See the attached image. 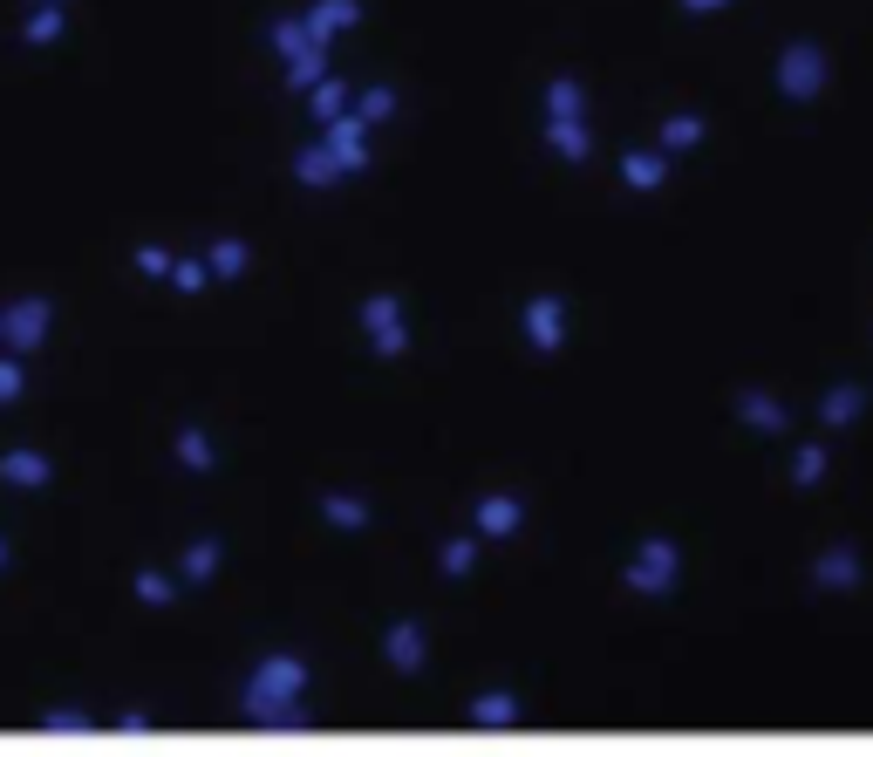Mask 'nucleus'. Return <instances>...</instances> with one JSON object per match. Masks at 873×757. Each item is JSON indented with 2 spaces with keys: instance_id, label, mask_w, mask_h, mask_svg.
<instances>
[{
  "instance_id": "1",
  "label": "nucleus",
  "mask_w": 873,
  "mask_h": 757,
  "mask_svg": "<svg viewBox=\"0 0 873 757\" xmlns=\"http://www.w3.org/2000/svg\"><path fill=\"white\" fill-rule=\"evenodd\" d=\"M301 689H307V662L301 655H266L253 682H246V717L253 723H287L301 710Z\"/></svg>"
},
{
  "instance_id": "2",
  "label": "nucleus",
  "mask_w": 873,
  "mask_h": 757,
  "mask_svg": "<svg viewBox=\"0 0 873 757\" xmlns=\"http://www.w3.org/2000/svg\"><path fill=\"white\" fill-rule=\"evenodd\" d=\"M362 321H369V341H376L382 355H403V341H410V328H403V307L389 301V294H376V301L362 307Z\"/></svg>"
},
{
  "instance_id": "3",
  "label": "nucleus",
  "mask_w": 873,
  "mask_h": 757,
  "mask_svg": "<svg viewBox=\"0 0 873 757\" xmlns=\"http://www.w3.org/2000/svg\"><path fill=\"white\" fill-rule=\"evenodd\" d=\"M48 321H55V307H48V301L7 307V348H35V341L48 335Z\"/></svg>"
},
{
  "instance_id": "4",
  "label": "nucleus",
  "mask_w": 873,
  "mask_h": 757,
  "mask_svg": "<svg viewBox=\"0 0 873 757\" xmlns=\"http://www.w3.org/2000/svg\"><path fill=\"white\" fill-rule=\"evenodd\" d=\"M362 130H369V123H362V116H348V110L328 123V157H335L342 171H362Z\"/></svg>"
},
{
  "instance_id": "5",
  "label": "nucleus",
  "mask_w": 873,
  "mask_h": 757,
  "mask_svg": "<svg viewBox=\"0 0 873 757\" xmlns=\"http://www.w3.org/2000/svg\"><path fill=\"white\" fill-rule=\"evenodd\" d=\"M355 14H362L355 0H321V7L307 14L301 28H307V35H314V41H328V35H335V28H355Z\"/></svg>"
},
{
  "instance_id": "6",
  "label": "nucleus",
  "mask_w": 873,
  "mask_h": 757,
  "mask_svg": "<svg viewBox=\"0 0 873 757\" xmlns=\"http://www.w3.org/2000/svg\"><path fill=\"white\" fill-rule=\"evenodd\" d=\"M382 648H389V662H396V669L410 676V669L423 662V628H417V621H396V628H389V642H382Z\"/></svg>"
},
{
  "instance_id": "7",
  "label": "nucleus",
  "mask_w": 873,
  "mask_h": 757,
  "mask_svg": "<svg viewBox=\"0 0 873 757\" xmlns=\"http://www.w3.org/2000/svg\"><path fill=\"white\" fill-rule=\"evenodd\" d=\"M0 478L35 492V485H48V457H35V451H7V457H0Z\"/></svg>"
},
{
  "instance_id": "8",
  "label": "nucleus",
  "mask_w": 873,
  "mask_h": 757,
  "mask_svg": "<svg viewBox=\"0 0 873 757\" xmlns=\"http://www.w3.org/2000/svg\"><path fill=\"white\" fill-rule=\"evenodd\" d=\"M526 335H532V348H553V341H560V301H532Z\"/></svg>"
},
{
  "instance_id": "9",
  "label": "nucleus",
  "mask_w": 873,
  "mask_h": 757,
  "mask_svg": "<svg viewBox=\"0 0 873 757\" xmlns=\"http://www.w3.org/2000/svg\"><path fill=\"white\" fill-rule=\"evenodd\" d=\"M342 178V164L328 157V144H314V151H301V185H335Z\"/></svg>"
},
{
  "instance_id": "10",
  "label": "nucleus",
  "mask_w": 873,
  "mask_h": 757,
  "mask_svg": "<svg viewBox=\"0 0 873 757\" xmlns=\"http://www.w3.org/2000/svg\"><path fill=\"white\" fill-rule=\"evenodd\" d=\"M342 110H348V82L321 76V82H314V116H321V123H335Z\"/></svg>"
},
{
  "instance_id": "11",
  "label": "nucleus",
  "mask_w": 873,
  "mask_h": 757,
  "mask_svg": "<svg viewBox=\"0 0 873 757\" xmlns=\"http://www.w3.org/2000/svg\"><path fill=\"white\" fill-rule=\"evenodd\" d=\"M205 273L239 280V273H246V246H239V239H219V246H212V260H205Z\"/></svg>"
},
{
  "instance_id": "12",
  "label": "nucleus",
  "mask_w": 873,
  "mask_h": 757,
  "mask_svg": "<svg viewBox=\"0 0 873 757\" xmlns=\"http://www.w3.org/2000/svg\"><path fill=\"white\" fill-rule=\"evenodd\" d=\"M321 69H328V48H301V55H294V69H287V82H294V89H314V82H321Z\"/></svg>"
},
{
  "instance_id": "13",
  "label": "nucleus",
  "mask_w": 873,
  "mask_h": 757,
  "mask_svg": "<svg viewBox=\"0 0 873 757\" xmlns=\"http://www.w3.org/2000/svg\"><path fill=\"white\" fill-rule=\"evenodd\" d=\"M321 512H328L335 526H362V519H369V505H362V498H348V492H328V498H321Z\"/></svg>"
},
{
  "instance_id": "14",
  "label": "nucleus",
  "mask_w": 873,
  "mask_h": 757,
  "mask_svg": "<svg viewBox=\"0 0 873 757\" xmlns=\"http://www.w3.org/2000/svg\"><path fill=\"white\" fill-rule=\"evenodd\" d=\"M512 519H519L512 498H485V505H478V526H485V532H512Z\"/></svg>"
},
{
  "instance_id": "15",
  "label": "nucleus",
  "mask_w": 873,
  "mask_h": 757,
  "mask_svg": "<svg viewBox=\"0 0 873 757\" xmlns=\"http://www.w3.org/2000/svg\"><path fill=\"white\" fill-rule=\"evenodd\" d=\"M178 457H185L191 471H212V464H219V457H212V444H205V430H185V437H178Z\"/></svg>"
},
{
  "instance_id": "16",
  "label": "nucleus",
  "mask_w": 873,
  "mask_h": 757,
  "mask_svg": "<svg viewBox=\"0 0 873 757\" xmlns=\"http://www.w3.org/2000/svg\"><path fill=\"white\" fill-rule=\"evenodd\" d=\"M212 567H219V539H198V546H191V560H185V580H205Z\"/></svg>"
},
{
  "instance_id": "17",
  "label": "nucleus",
  "mask_w": 873,
  "mask_h": 757,
  "mask_svg": "<svg viewBox=\"0 0 873 757\" xmlns=\"http://www.w3.org/2000/svg\"><path fill=\"white\" fill-rule=\"evenodd\" d=\"M471 717H478V723H512L519 710H512V696H478V703H471Z\"/></svg>"
},
{
  "instance_id": "18",
  "label": "nucleus",
  "mask_w": 873,
  "mask_h": 757,
  "mask_svg": "<svg viewBox=\"0 0 873 757\" xmlns=\"http://www.w3.org/2000/svg\"><path fill=\"white\" fill-rule=\"evenodd\" d=\"M62 35V7H35V21H28V41H55Z\"/></svg>"
},
{
  "instance_id": "19",
  "label": "nucleus",
  "mask_w": 873,
  "mask_h": 757,
  "mask_svg": "<svg viewBox=\"0 0 873 757\" xmlns=\"http://www.w3.org/2000/svg\"><path fill=\"white\" fill-rule=\"evenodd\" d=\"M389 110H396V89H369V96H362V110H355V116H362V123H382Z\"/></svg>"
},
{
  "instance_id": "20",
  "label": "nucleus",
  "mask_w": 873,
  "mask_h": 757,
  "mask_svg": "<svg viewBox=\"0 0 873 757\" xmlns=\"http://www.w3.org/2000/svg\"><path fill=\"white\" fill-rule=\"evenodd\" d=\"M137 594H144V601H151V607H164V601H171V594H178V587H171L164 573H137Z\"/></svg>"
},
{
  "instance_id": "21",
  "label": "nucleus",
  "mask_w": 873,
  "mask_h": 757,
  "mask_svg": "<svg viewBox=\"0 0 873 757\" xmlns=\"http://www.w3.org/2000/svg\"><path fill=\"white\" fill-rule=\"evenodd\" d=\"M21 362H14V355H0V403H14V396H21Z\"/></svg>"
},
{
  "instance_id": "22",
  "label": "nucleus",
  "mask_w": 873,
  "mask_h": 757,
  "mask_svg": "<svg viewBox=\"0 0 873 757\" xmlns=\"http://www.w3.org/2000/svg\"><path fill=\"white\" fill-rule=\"evenodd\" d=\"M137 266H144V273H157V280H164V273H171V253H157V246H137Z\"/></svg>"
},
{
  "instance_id": "23",
  "label": "nucleus",
  "mask_w": 873,
  "mask_h": 757,
  "mask_svg": "<svg viewBox=\"0 0 873 757\" xmlns=\"http://www.w3.org/2000/svg\"><path fill=\"white\" fill-rule=\"evenodd\" d=\"M471 567V539H451V546H444V573H464Z\"/></svg>"
},
{
  "instance_id": "24",
  "label": "nucleus",
  "mask_w": 873,
  "mask_h": 757,
  "mask_svg": "<svg viewBox=\"0 0 873 757\" xmlns=\"http://www.w3.org/2000/svg\"><path fill=\"white\" fill-rule=\"evenodd\" d=\"M171 280H178V287H185V294H191V287H205V280H212V273H205V266H171Z\"/></svg>"
},
{
  "instance_id": "25",
  "label": "nucleus",
  "mask_w": 873,
  "mask_h": 757,
  "mask_svg": "<svg viewBox=\"0 0 873 757\" xmlns=\"http://www.w3.org/2000/svg\"><path fill=\"white\" fill-rule=\"evenodd\" d=\"M0 348H7V314H0Z\"/></svg>"
},
{
  "instance_id": "26",
  "label": "nucleus",
  "mask_w": 873,
  "mask_h": 757,
  "mask_svg": "<svg viewBox=\"0 0 873 757\" xmlns=\"http://www.w3.org/2000/svg\"><path fill=\"white\" fill-rule=\"evenodd\" d=\"M35 7H62V0H35Z\"/></svg>"
},
{
  "instance_id": "27",
  "label": "nucleus",
  "mask_w": 873,
  "mask_h": 757,
  "mask_svg": "<svg viewBox=\"0 0 873 757\" xmlns=\"http://www.w3.org/2000/svg\"><path fill=\"white\" fill-rule=\"evenodd\" d=\"M0 567H7V546H0Z\"/></svg>"
}]
</instances>
